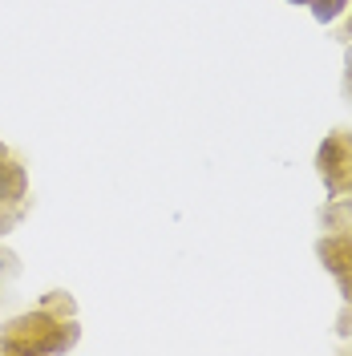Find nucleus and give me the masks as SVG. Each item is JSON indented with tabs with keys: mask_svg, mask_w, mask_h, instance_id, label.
I'll return each instance as SVG.
<instances>
[{
	"mask_svg": "<svg viewBox=\"0 0 352 356\" xmlns=\"http://www.w3.org/2000/svg\"><path fill=\"white\" fill-rule=\"evenodd\" d=\"M81 324L69 291H49L33 312L8 320L0 328V353L4 356H61L77 348Z\"/></svg>",
	"mask_w": 352,
	"mask_h": 356,
	"instance_id": "1",
	"label": "nucleus"
},
{
	"mask_svg": "<svg viewBox=\"0 0 352 356\" xmlns=\"http://www.w3.org/2000/svg\"><path fill=\"white\" fill-rule=\"evenodd\" d=\"M33 207V182H29V166L21 154L0 158V235H8L13 227H21L24 215Z\"/></svg>",
	"mask_w": 352,
	"mask_h": 356,
	"instance_id": "2",
	"label": "nucleus"
},
{
	"mask_svg": "<svg viewBox=\"0 0 352 356\" xmlns=\"http://www.w3.org/2000/svg\"><path fill=\"white\" fill-rule=\"evenodd\" d=\"M316 259H320V267L328 271L332 280H336V288H340V304H344L340 324L349 332V324H352V235H344V231H324L316 239Z\"/></svg>",
	"mask_w": 352,
	"mask_h": 356,
	"instance_id": "3",
	"label": "nucleus"
},
{
	"mask_svg": "<svg viewBox=\"0 0 352 356\" xmlns=\"http://www.w3.org/2000/svg\"><path fill=\"white\" fill-rule=\"evenodd\" d=\"M316 170H320V182H324L328 199H340L344 186H349V178H352V130L349 126L332 130L328 138L320 142V150H316Z\"/></svg>",
	"mask_w": 352,
	"mask_h": 356,
	"instance_id": "4",
	"label": "nucleus"
},
{
	"mask_svg": "<svg viewBox=\"0 0 352 356\" xmlns=\"http://www.w3.org/2000/svg\"><path fill=\"white\" fill-rule=\"evenodd\" d=\"M287 4H308L316 21H320V24H332V21H340V17L349 13L352 0H287Z\"/></svg>",
	"mask_w": 352,
	"mask_h": 356,
	"instance_id": "5",
	"label": "nucleus"
},
{
	"mask_svg": "<svg viewBox=\"0 0 352 356\" xmlns=\"http://www.w3.org/2000/svg\"><path fill=\"white\" fill-rule=\"evenodd\" d=\"M17 271H21V259H17L8 247H0V280H13Z\"/></svg>",
	"mask_w": 352,
	"mask_h": 356,
	"instance_id": "6",
	"label": "nucleus"
},
{
	"mask_svg": "<svg viewBox=\"0 0 352 356\" xmlns=\"http://www.w3.org/2000/svg\"><path fill=\"white\" fill-rule=\"evenodd\" d=\"M340 41L344 44L352 41V4H349V13H344V24H340Z\"/></svg>",
	"mask_w": 352,
	"mask_h": 356,
	"instance_id": "7",
	"label": "nucleus"
},
{
	"mask_svg": "<svg viewBox=\"0 0 352 356\" xmlns=\"http://www.w3.org/2000/svg\"><path fill=\"white\" fill-rule=\"evenodd\" d=\"M344 97H352V69H344Z\"/></svg>",
	"mask_w": 352,
	"mask_h": 356,
	"instance_id": "8",
	"label": "nucleus"
},
{
	"mask_svg": "<svg viewBox=\"0 0 352 356\" xmlns=\"http://www.w3.org/2000/svg\"><path fill=\"white\" fill-rule=\"evenodd\" d=\"M344 69H352V41L344 44Z\"/></svg>",
	"mask_w": 352,
	"mask_h": 356,
	"instance_id": "9",
	"label": "nucleus"
},
{
	"mask_svg": "<svg viewBox=\"0 0 352 356\" xmlns=\"http://www.w3.org/2000/svg\"><path fill=\"white\" fill-rule=\"evenodd\" d=\"M340 199H352V178H349V186H344V195H340Z\"/></svg>",
	"mask_w": 352,
	"mask_h": 356,
	"instance_id": "10",
	"label": "nucleus"
},
{
	"mask_svg": "<svg viewBox=\"0 0 352 356\" xmlns=\"http://www.w3.org/2000/svg\"><path fill=\"white\" fill-rule=\"evenodd\" d=\"M4 154H8V146H4V142H0V158H4Z\"/></svg>",
	"mask_w": 352,
	"mask_h": 356,
	"instance_id": "11",
	"label": "nucleus"
},
{
	"mask_svg": "<svg viewBox=\"0 0 352 356\" xmlns=\"http://www.w3.org/2000/svg\"><path fill=\"white\" fill-rule=\"evenodd\" d=\"M0 300H4V291H0Z\"/></svg>",
	"mask_w": 352,
	"mask_h": 356,
	"instance_id": "12",
	"label": "nucleus"
}]
</instances>
